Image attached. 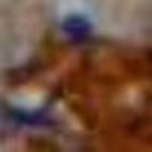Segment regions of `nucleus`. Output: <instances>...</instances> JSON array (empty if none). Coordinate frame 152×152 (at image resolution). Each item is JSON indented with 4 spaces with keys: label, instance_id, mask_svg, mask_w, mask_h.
<instances>
[{
    "label": "nucleus",
    "instance_id": "f257e3e1",
    "mask_svg": "<svg viewBox=\"0 0 152 152\" xmlns=\"http://www.w3.org/2000/svg\"><path fill=\"white\" fill-rule=\"evenodd\" d=\"M64 26H66V29L70 35H84V34L88 32L90 24H88V21L81 15H72V17L67 18Z\"/></svg>",
    "mask_w": 152,
    "mask_h": 152
}]
</instances>
